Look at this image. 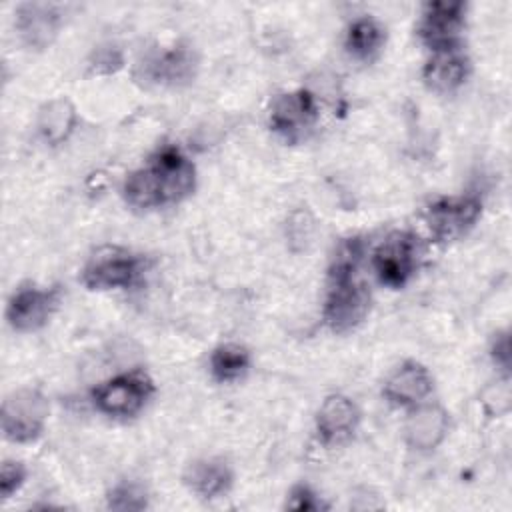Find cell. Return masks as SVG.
<instances>
[{
  "label": "cell",
  "mask_w": 512,
  "mask_h": 512,
  "mask_svg": "<svg viewBox=\"0 0 512 512\" xmlns=\"http://www.w3.org/2000/svg\"><path fill=\"white\" fill-rule=\"evenodd\" d=\"M470 72L468 56L458 48H446L432 52V58L422 70L426 86L434 92H454L460 88Z\"/></svg>",
  "instance_id": "obj_15"
},
{
  "label": "cell",
  "mask_w": 512,
  "mask_h": 512,
  "mask_svg": "<svg viewBox=\"0 0 512 512\" xmlns=\"http://www.w3.org/2000/svg\"><path fill=\"white\" fill-rule=\"evenodd\" d=\"M232 470L220 458H202L188 466L184 474V482L190 486L194 494L204 500L218 498L226 494L232 486Z\"/></svg>",
  "instance_id": "obj_17"
},
{
  "label": "cell",
  "mask_w": 512,
  "mask_h": 512,
  "mask_svg": "<svg viewBox=\"0 0 512 512\" xmlns=\"http://www.w3.org/2000/svg\"><path fill=\"white\" fill-rule=\"evenodd\" d=\"M94 66L96 68L106 66V72H112L122 66V54L116 48H102L94 56Z\"/></svg>",
  "instance_id": "obj_25"
},
{
  "label": "cell",
  "mask_w": 512,
  "mask_h": 512,
  "mask_svg": "<svg viewBox=\"0 0 512 512\" xmlns=\"http://www.w3.org/2000/svg\"><path fill=\"white\" fill-rule=\"evenodd\" d=\"M26 480V468L22 462L16 460H4L0 468V494L4 500H8L12 494H16Z\"/></svg>",
  "instance_id": "obj_22"
},
{
  "label": "cell",
  "mask_w": 512,
  "mask_h": 512,
  "mask_svg": "<svg viewBox=\"0 0 512 512\" xmlns=\"http://www.w3.org/2000/svg\"><path fill=\"white\" fill-rule=\"evenodd\" d=\"M420 240L412 232H392L374 250L372 266L380 284L402 288L416 272L420 262Z\"/></svg>",
  "instance_id": "obj_6"
},
{
  "label": "cell",
  "mask_w": 512,
  "mask_h": 512,
  "mask_svg": "<svg viewBox=\"0 0 512 512\" xmlns=\"http://www.w3.org/2000/svg\"><path fill=\"white\" fill-rule=\"evenodd\" d=\"M62 14L54 4H20L16 10V30L28 48L42 50L58 34Z\"/></svg>",
  "instance_id": "obj_12"
},
{
  "label": "cell",
  "mask_w": 512,
  "mask_h": 512,
  "mask_svg": "<svg viewBox=\"0 0 512 512\" xmlns=\"http://www.w3.org/2000/svg\"><path fill=\"white\" fill-rule=\"evenodd\" d=\"M250 368V354L240 344H220L210 354V372L218 382H234Z\"/></svg>",
  "instance_id": "obj_20"
},
{
  "label": "cell",
  "mask_w": 512,
  "mask_h": 512,
  "mask_svg": "<svg viewBox=\"0 0 512 512\" xmlns=\"http://www.w3.org/2000/svg\"><path fill=\"white\" fill-rule=\"evenodd\" d=\"M286 508L290 510H298V512H312V510H320L326 508L320 500V496L306 484H298L290 490L288 500H286Z\"/></svg>",
  "instance_id": "obj_23"
},
{
  "label": "cell",
  "mask_w": 512,
  "mask_h": 512,
  "mask_svg": "<svg viewBox=\"0 0 512 512\" xmlns=\"http://www.w3.org/2000/svg\"><path fill=\"white\" fill-rule=\"evenodd\" d=\"M196 58L188 46L176 44L168 50L156 52L144 62V76L156 84L176 86L194 76Z\"/></svg>",
  "instance_id": "obj_16"
},
{
  "label": "cell",
  "mask_w": 512,
  "mask_h": 512,
  "mask_svg": "<svg viewBox=\"0 0 512 512\" xmlns=\"http://www.w3.org/2000/svg\"><path fill=\"white\" fill-rule=\"evenodd\" d=\"M318 118L316 100L308 90L284 92L270 108V128L288 142H298L314 128Z\"/></svg>",
  "instance_id": "obj_8"
},
{
  "label": "cell",
  "mask_w": 512,
  "mask_h": 512,
  "mask_svg": "<svg viewBox=\"0 0 512 512\" xmlns=\"http://www.w3.org/2000/svg\"><path fill=\"white\" fill-rule=\"evenodd\" d=\"M490 354H492L494 364L508 374V368H510V336H508V332L496 334Z\"/></svg>",
  "instance_id": "obj_24"
},
{
  "label": "cell",
  "mask_w": 512,
  "mask_h": 512,
  "mask_svg": "<svg viewBox=\"0 0 512 512\" xmlns=\"http://www.w3.org/2000/svg\"><path fill=\"white\" fill-rule=\"evenodd\" d=\"M434 388L432 374L418 362H404L384 382L382 396L392 406H416Z\"/></svg>",
  "instance_id": "obj_11"
},
{
  "label": "cell",
  "mask_w": 512,
  "mask_h": 512,
  "mask_svg": "<svg viewBox=\"0 0 512 512\" xmlns=\"http://www.w3.org/2000/svg\"><path fill=\"white\" fill-rule=\"evenodd\" d=\"M386 30L372 16L356 18L346 32V50L358 60H370L384 44Z\"/></svg>",
  "instance_id": "obj_19"
},
{
  "label": "cell",
  "mask_w": 512,
  "mask_h": 512,
  "mask_svg": "<svg viewBox=\"0 0 512 512\" xmlns=\"http://www.w3.org/2000/svg\"><path fill=\"white\" fill-rule=\"evenodd\" d=\"M76 120L74 104L68 98H54L40 108L36 128L46 144L56 146L68 140L76 128Z\"/></svg>",
  "instance_id": "obj_18"
},
{
  "label": "cell",
  "mask_w": 512,
  "mask_h": 512,
  "mask_svg": "<svg viewBox=\"0 0 512 512\" xmlns=\"http://www.w3.org/2000/svg\"><path fill=\"white\" fill-rule=\"evenodd\" d=\"M360 420V410L344 394H330L324 398L316 414V432L324 444H334L348 438Z\"/></svg>",
  "instance_id": "obj_14"
},
{
  "label": "cell",
  "mask_w": 512,
  "mask_h": 512,
  "mask_svg": "<svg viewBox=\"0 0 512 512\" xmlns=\"http://www.w3.org/2000/svg\"><path fill=\"white\" fill-rule=\"evenodd\" d=\"M144 272V258L120 246H102L82 268V284L90 290L132 286Z\"/></svg>",
  "instance_id": "obj_4"
},
{
  "label": "cell",
  "mask_w": 512,
  "mask_h": 512,
  "mask_svg": "<svg viewBox=\"0 0 512 512\" xmlns=\"http://www.w3.org/2000/svg\"><path fill=\"white\" fill-rule=\"evenodd\" d=\"M450 428V414L440 404L418 406L404 424L406 444L414 450H434Z\"/></svg>",
  "instance_id": "obj_13"
},
{
  "label": "cell",
  "mask_w": 512,
  "mask_h": 512,
  "mask_svg": "<svg viewBox=\"0 0 512 512\" xmlns=\"http://www.w3.org/2000/svg\"><path fill=\"white\" fill-rule=\"evenodd\" d=\"M196 168L176 146L156 150L144 168L128 174L122 186L124 200L138 210L180 202L194 190Z\"/></svg>",
  "instance_id": "obj_1"
},
{
  "label": "cell",
  "mask_w": 512,
  "mask_h": 512,
  "mask_svg": "<svg viewBox=\"0 0 512 512\" xmlns=\"http://www.w3.org/2000/svg\"><path fill=\"white\" fill-rule=\"evenodd\" d=\"M480 214L482 202L478 196H444L428 206L426 224L438 242H448L464 236Z\"/></svg>",
  "instance_id": "obj_7"
},
{
  "label": "cell",
  "mask_w": 512,
  "mask_h": 512,
  "mask_svg": "<svg viewBox=\"0 0 512 512\" xmlns=\"http://www.w3.org/2000/svg\"><path fill=\"white\" fill-rule=\"evenodd\" d=\"M362 254L364 242L360 238H348L340 244L330 266V288L322 316L326 326L336 334L356 328L370 308V294L356 276Z\"/></svg>",
  "instance_id": "obj_2"
},
{
  "label": "cell",
  "mask_w": 512,
  "mask_h": 512,
  "mask_svg": "<svg viewBox=\"0 0 512 512\" xmlns=\"http://www.w3.org/2000/svg\"><path fill=\"white\" fill-rule=\"evenodd\" d=\"M108 506L112 510H142L146 508V496L136 484L120 482L108 492Z\"/></svg>",
  "instance_id": "obj_21"
},
{
  "label": "cell",
  "mask_w": 512,
  "mask_h": 512,
  "mask_svg": "<svg viewBox=\"0 0 512 512\" xmlns=\"http://www.w3.org/2000/svg\"><path fill=\"white\" fill-rule=\"evenodd\" d=\"M464 22H466L464 2H430L424 6L418 34L432 52L458 48Z\"/></svg>",
  "instance_id": "obj_10"
},
{
  "label": "cell",
  "mask_w": 512,
  "mask_h": 512,
  "mask_svg": "<svg viewBox=\"0 0 512 512\" xmlns=\"http://www.w3.org/2000/svg\"><path fill=\"white\" fill-rule=\"evenodd\" d=\"M60 304V288L22 286L18 288L6 306V320L18 332H32L42 328Z\"/></svg>",
  "instance_id": "obj_9"
},
{
  "label": "cell",
  "mask_w": 512,
  "mask_h": 512,
  "mask_svg": "<svg viewBox=\"0 0 512 512\" xmlns=\"http://www.w3.org/2000/svg\"><path fill=\"white\" fill-rule=\"evenodd\" d=\"M50 414L48 398L38 388H18L2 402V432L10 442L26 444L42 436Z\"/></svg>",
  "instance_id": "obj_3"
},
{
  "label": "cell",
  "mask_w": 512,
  "mask_h": 512,
  "mask_svg": "<svg viewBox=\"0 0 512 512\" xmlns=\"http://www.w3.org/2000/svg\"><path fill=\"white\" fill-rule=\"evenodd\" d=\"M154 394V384L144 372H126L108 378L92 390V402L96 410L110 418H130L136 416L150 396Z\"/></svg>",
  "instance_id": "obj_5"
}]
</instances>
